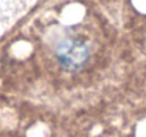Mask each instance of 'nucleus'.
<instances>
[{
  "label": "nucleus",
  "instance_id": "f257e3e1",
  "mask_svg": "<svg viewBox=\"0 0 146 137\" xmlns=\"http://www.w3.org/2000/svg\"><path fill=\"white\" fill-rule=\"evenodd\" d=\"M91 52L88 45L74 37L64 38L55 48V58L60 65L67 72H80L84 69L90 61Z\"/></svg>",
  "mask_w": 146,
  "mask_h": 137
}]
</instances>
